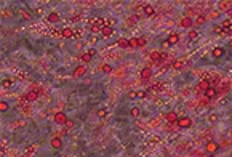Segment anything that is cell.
<instances>
[{"label": "cell", "instance_id": "1", "mask_svg": "<svg viewBox=\"0 0 232 157\" xmlns=\"http://www.w3.org/2000/svg\"><path fill=\"white\" fill-rule=\"evenodd\" d=\"M54 35H59V37H66V39H71V37H78L80 34H77V32H74L72 29H69V27H63V29H59L58 32H53Z\"/></svg>", "mask_w": 232, "mask_h": 157}, {"label": "cell", "instance_id": "2", "mask_svg": "<svg viewBox=\"0 0 232 157\" xmlns=\"http://www.w3.org/2000/svg\"><path fill=\"white\" fill-rule=\"evenodd\" d=\"M146 43H147V39H146V37H133V39H130V47H131V48L146 47Z\"/></svg>", "mask_w": 232, "mask_h": 157}, {"label": "cell", "instance_id": "3", "mask_svg": "<svg viewBox=\"0 0 232 157\" xmlns=\"http://www.w3.org/2000/svg\"><path fill=\"white\" fill-rule=\"evenodd\" d=\"M53 120L59 123V125H67V122H69V119H67V115L64 114V112H56L53 115Z\"/></svg>", "mask_w": 232, "mask_h": 157}, {"label": "cell", "instance_id": "4", "mask_svg": "<svg viewBox=\"0 0 232 157\" xmlns=\"http://www.w3.org/2000/svg\"><path fill=\"white\" fill-rule=\"evenodd\" d=\"M192 125V119L191 117H179L178 119V127L179 128H189Z\"/></svg>", "mask_w": 232, "mask_h": 157}, {"label": "cell", "instance_id": "5", "mask_svg": "<svg viewBox=\"0 0 232 157\" xmlns=\"http://www.w3.org/2000/svg\"><path fill=\"white\" fill-rule=\"evenodd\" d=\"M179 26L181 27H186V29H191V27L194 26V19L191 16H184L183 19L179 21Z\"/></svg>", "mask_w": 232, "mask_h": 157}, {"label": "cell", "instance_id": "6", "mask_svg": "<svg viewBox=\"0 0 232 157\" xmlns=\"http://www.w3.org/2000/svg\"><path fill=\"white\" fill-rule=\"evenodd\" d=\"M218 96V90H216V87H210L205 93H203V98H207V99H213V98H216Z\"/></svg>", "mask_w": 232, "mask_h": 157}, {"label": "cell", "instance_id": "7", "mask_svg": "<svg viewBox=\"0 0 232 157\" xmlns=\"http://www.w3.org/2000/svg\"><path fill=\"white\" fill-rule=\"evenodd\" d=\"M218 149H219V144H218L216 141H208L207 146H205V151L210 152V154H213V152H216Z\"/></svg>", "mask_w": 232, "mask_h": 157}, {"label": "cell", "instance_id": "8", "mask_svg": "<svg viewBox=\"0 0 232 157\" xmlns=\"http://www.w3.org/2000/svg\"><path fill=\"white\" fill-rule=\"evenodd\" d=\"M232 8V0H222L219 2V7H218V11H227Z\"/></svg>", "mask_w": 232, "mask_h": 157}, {"label": "cell", "instance_id": "9", "mask_svg": "<svg viewBox=\"0 0 232 157\" xmlns=\"http://www.w3.org/2000/svg\"><path fill=\"white\" fill-rule=\"evenodd\" d=\"M151 76H152V69L151 67H144L141 71V80L142 82H147L151 78Z\"/></svg>", "mask_w": 232, "mask_h": 157}, {"label": "cell", "instance_id": "10", "mask_svg": "<svg viewBox=\"0 0 232 157\" xmlns=\"http://www.w3.org/2000/svg\"><path fill=\"white\" fill-rule=\"evenodd\" d=\"M85 72H87V67L83 66V64H80V66H77L75 69H74L72 76H74V77L77 78V77H82V76H83V74H85Z\"/></svg>", "mask_w": 232, "mask_h": 157}, {"label": "cell", "instance_id": "11", "mask_svg": "<svg viewBox=\"0 0 232 157\" xmlns=\"http://www.w3.org/2000/svg\"><path fill=\"white\" fill-rule=\"evenodd\" d=\"M224 53H226V50L222 48V47H216V48H213L211 56L213 58H222V56H224Z\"/></svg>", "mask_w": 232, "mask_h": 157}, {"label": "cell", "instance_id": "12", "mask_svg": "<svg viewBox=\"0 0 232 157\" xmlns=\"http://www.w3.org/2000/svg\"><path fill=\"white\" fill-rule=\"evenodd\" d=\"M50 144H51V147H53V149H61V147H63V141H61V138L54 136V138H51V141H50Z\"/></svg>", "mask_w": 232, "mask_h": 157}, {"label": "cell", "instance_id": "13", "mask_svg": "<svg viewBox=\"0 0 232 157\" xmlns=\"http://www.w3.org/2000/svg\"><path fill=\"white\" fill-rule=\"evenodd\" d=\"M166 42H168V45H176V43L179 42V35L176 34V32H173V34H170V35H168Z\"/></svg>", "mask_w": 232, "mask_h": 157}, {"label": "cell", "instance_id": "14", "mask_svg": "<svg viewBox=\"0 0 232 157\" xmlns=\"http://www.w3.org/2000/svg\"><path fill=\"white\" fill-rule=\"evenodd\" d=\"M114 34V27H107V26H104L103 29H101V35L104 37V39H107V37H110Z\"/></svg>", "mask_w": 232, "mask_h": 157}, {"label": "cell", "instance_id": "15", "mask_svg": "<svg viewBox=\"0 0 232 157\" xmlns=\"http://www.w3.org/2000/svg\"><path fill=\"white\" fill-rule=\"evenodd\" d=\"M166 120H168V123H178V114H176V112H168V114H166Z\"/></svg>", "mask_w": 232, "mask_h": 157}, {"label": "cell", "instance_id": "16", "mask_svg": "<svg viewBox=\"0 0 232 157\" xmlns=\"http://www.w3.org/2000/svg\"><path fill=\"white\" fill-rule=\"evenodd\" d=\"M207 19H208L207 15H197L195 21H194V24H195V26H202V24H205V22H207Z\"/></svg>", "mask_w": 232, "mask_h": 157}, {"label": "cell", "instance_id": "17", "mask_svg": "<svg viewBox=\"0 0 232 157\" xmlns=\"http://www.w3.org/2000/svg\"><path fill=\"white\" fill-rule=\"evenodd\" d=\"M144 16H154L155 15V8L152 5H144V13H142Z\"/></svg>", "mask_w": 232, "mask_h": 157}, {"label": "cell", "instance_id": "18", "mask_svg": "<svg viewBox=\"0 0 232 157\" xmlns=\"http://www.w3.org/2000/svg\"><path fill=\"white\" fill-rule=\"evenodd\" d=\"M16 85V80H13V78H5V80H2V87L3 88H10V87Z\"/></svg>", "mask_w": 232, "mask_h": 157}, {"label": "cell", "instance_id": "19", "mask_svg": "<svg viewBox=\"0 0 232 157\" xmlns=\"http://www.w3.org/2000/svg\"><path fill=\"white\" fill-rule=\"evenodd\" d=\"M117 45L119 47H122V48H130V39H119L117 40Z\"/></svg>", "mask_w": 232, "mask_h": 157}, {"label": "cell", "instance_id": "20", "mask_svg": "<svg viewBox=\"0 0 232 157\" xmlns=\"http://www.w3.org/2000/svg\"><path fill=\"white\" fill-rule=\"evenodd\" d=\"M46 21H48V22H58L59 21V15H58V13H50V15L46 16Z\"/></svg>", "mask_w": 232, "mask_h": 157}, {"label": "cell", "instance_id": "21", "mask_svg": "<svg viewBox=\"0 0 232 157\" xmlns=\"http://www.w3.org/2000/svg\"><path fill=\"white\" fill-rule=\"evenodd\" d=\"M218 95H224L227 90H229V84H224V85H221V87H218Z\"/></svg>", "mask_w": 232, "mask_h": 157}, {"label": "cell", "instance_id": "22", "mask_svg": "<svg viewBox=\"0 0 232 157\" xmlns=\"http://www.w3.org/2000/svg\"><path fill=\"white\" fill-rule=\"evenodd\" d=\"M183 61H181V59H175V61H171V67L173 69H181L183 67Z\"/></svg>", "mask_w": 232, "mask_h": 157}, {"label": "cell", "instance_id": "23", "mask_svg": "<svg viewBox=\"0 0 232 157\" xmlns=\"http://www.w3.org/2000/svg\"><path fill=\"white\" fill-rule=\"evenodd\" d=\"M18 13L21 15L22 19H31V13L29 11H26V10H22V8H21V10H18Z\"/></svg>", "mask_w": 232, "mask_h": 157}, {"label": "cell", "instance_id": "24", "mask_svg": "<svg viewBox=\"0 0 232 157\" xmlns=\"http://www.w3.org/2000/svg\"><path fill=\"white\" fill-rule=\"evenodd\" d=\"M187 37H189V40H195L198 37V32L195 29H191V31H189V34H187Z\"/></svg>", "mask_w": 232, "mask_h": 157}, {"label": "cell", "instance_id": "25", "mask_svg": "<svg viewBox=\"0 0 232 157\" xmlns=\"http://www.w3.org/2000/svg\"><path fill=\"white\" fill-rule=\"evenodd\" d=\"M99 69H101L103 72H106V74H107V72H112V66H110V64H101Z\"/></svg>", "mask_w": 232, "mask_h": 157}, {"label": "cell", "instance_id": "26", "mask_svg": "<svg viewBox=\"0 0 232 157\" xmlns=\"http://www.w3.org/2000/svg\"><path fill=\"white\" fill-rule=\"evenodd\" d=\"M98 117L99 119H104V117H107V109H104V108H101V109H98Z\"/></svg>", "mask_w": 232, "mask_h": 157}, {"label": "cell", "instance_id": "27", "mask_svg": "<svg viewBox=\"0 0 232 157\" xmlns=\"http://www.w3.org/2000/svg\"><path fill=\"white\" fill-rule=\"evenodd\" d=\"M91 58H93V56H91V55L88 53V52H87V53H83L82 56H80V59H82L83 63H90V61H91Z\"/></svg>", "mask_w": 232, "mask_h": 157}, {"label": "cell", "instance_id": "28", "mask_svg": "<svg viewBox=\"0 0 232 157\" xmlns=\"http://www.w3.org/2000/svg\"><path fill=\"white\" fill-rule=\"evenodd\" d=\"M8 108H10V106H8V103H7V101H0V111H2V112H5V111H8Z\"/></svg>", "mask_w": 232, "mask_h": 157}, {"label": "cell", "instance_id": "29", "mask_svg": "<svg viewBox=\"0 0 232 157\" xmlns=\"http://www.w3.org/2000/svg\"><path fill=\"white\" fill-rule=\"evenodd\" d=\"M130 115H131V117H138V115H139V109L138 108H131V111H130Z\"/></svg>", "mask_w": 232, "mask_h": 157}, {"label": "cell", "instance_id": "30", "mask_svg": "<svg viewBox=\"0 0 232 157\" xmlns=\"http://www.w3.org/2000/svg\"><path fill=\"white\" fill-rule=\"evenodd\" d=\"M218 16H219V11H211L210 13V15H208V18H210V19H215V18H218Z\"/></svg>", "mask_w": 232, "mask_h": 157}, {"label": "cell", "instance_id": "31", "mask_svg": "<svg viewBox=\"0 0 232 157\" xmlns=\"http://www.w3.org/2000/svg\"><path fill=\"white\" fill-rule=\"evenodd\" d=\"M101 29L103 27H99V26H91V32H101Z\"/></svg>", "mask_w": 232, "mask_h": 157}, {"label": "cell", "instance_id": "32", "mask_svg": "<svg viewBox=\"0 0 232 157\" xmlns=\"http://www.w3.org/2000/svg\"><path fill=\"white\" fill-rule=\"evenodd\" d=\"M128 96H130V99H134V98H138V91H131V93H130Z\"/></svg>", "mask_w": 232, "mask_h": 157}, {"label": "cell", "instance_id": "33", "mask_svg": "<svg viewBox=\"0 0 232 157\" xmlns=\"http://www.w3.org/2000/svg\"><path fill=\"white\" fill-rule=\"evenodd\" d=\"M216 119H218V115L216 114H211L210 117H208V120H210V122H216Z\"/></svg>", "mask_w": 232, "mask_h": 157}, {"label": "cell", "instance_id": "34", "mask_svg": "<svg viewBox=\"0 0 232 157\" xmlns=\"http://www.w3.org/2000/svg\"><path fill=\"white\" fill-rule=\"evenodd\" d=\"M88 53H90L91 56H95V55H96V50H93V48H91V50H88Z\"/></svg>", "mask_w": 232, "mask_h": 157}, {"label": "cell", "instance_id": "35", "mask_svg": "<svg viewBox=\"0 0 232 157\" xmlns=\"http://www.w3.org/2000/svg\"><path fill=\"white\" fill-rule=\"evenodd\" d=\"M226 34H229V35H232V27H231V29H229V31H227V32H226Z\"/></svg>", "mask_w": 232, "mask_h": 157}, {"label": "cell", "instance_id": "36", "mask_svg": "<svg viewBox=\"0 0 232 157\" xmlns=\"http://www.w3.org/2000/svg\"><path fill=\"white\" fill-rule=\"evenodd\" d=\"M229 48L232 50V42H229Z\"/></svg>", "mask_w": 232, "mask_h": 157}, {"label": "cell", "instance_id": "37", "mask_svg": "<svg viewBox=\"0 0 232 157\" xmlns=\"http://www.w3.org/2000/svg\"><path fill=\"white\" fill-rule=\"evenodd\" d=\"M63 157H67V156H63Z\"/></svg>", "mask_w": 232, "mask_h": 157}]
</instances>
